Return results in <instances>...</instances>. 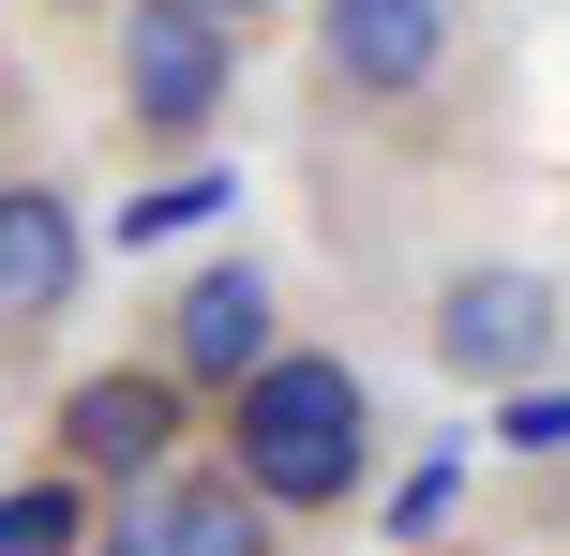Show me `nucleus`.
Listing matches in <instances>:
<instances>
[{
	"label": "nucleus",
	"instance_id": "f257e3e1",
	"mask_svg": "<svg viewBox=\"0 0 570 556\" xmlns=\"http://www.w3.org/2000/svg\"><path fill=\"white\" fill-rule=\"evenodd\" d=\"M226 467L301 527V511H345L375 481V377L331 347H271L256 377L226 391Z\"/></svg>",
	"mask_w": 570,
	"mask_h": 556
},
{
	"label": "nucleus",
	"instance_id": "f03ea898",
	"mask_svg": "<svg viewBox=\"0 0 570 556\" xmlns=\"http://www.w3.org/2000/svg\"><path fill=\"white\" fill-rule=\"evenodd\" d=\"M106 46H120V136H150V150L196 166V150L226 136V106H240V30L196 16V0H120Z\"/></svg>",
	"mask_w": 570,
	"mask_h": 556
},
{
	"label": "nucleus",
	"instance_id": "7ed1b4c3",
	"mask_svg": "<svg viewBox=\"0 0 570 556\" xmlns=\"http://www.w3.org/2000/svg\"><path fill=\"white\" fill-rule=\"evenodd\" d=\"M556 347H570V286L556 271H525V256H465L451 286H435V361H451L465 391H525V377H556Z\"/></svg>",
	"mask_w": 570,
	"mask_h": 556
},
{
	"label": "nucleus",
	"instance_id": "20e7f679",
	"mask_svg": "<svg viewBox=\"0 0 570 556\" xmlns=\"http://www.w3.org/2000/svg\"><path fill=\"white\" fill-rule=\"evenodd\" d=\"M451 46H465L451 0H315V90H331V106H361V120L435 106Z\"/></svg>",
	"mask_w": 570,
	"mask_h": 556
},
{
	"label": "nucleus",
	"instance_id": "39448f33",
	"mask_svg": "<svg viewBox=\"0 0 570 556\" xmlns=\"http://www.w3.org/2000/svg\"><path fill=\"white\" fill-rule=\"evenodd\" d=\"M180 437H196V391L166 377V361H106V377L60 391V467L90 481V497H136V481L180 467Z\"/></svg>",
	"mask_w": 570,
	"mask_h": 556
},
{
	"label": "nucleus",
	"instance_id": "423d86ee",
	"mask_svg": "<svg viewBox=\"0 0 570 556\" xmlns=\"http://www.w3.org/2000/svg\"><path fill=\"white\" fill-rule=\"evenodd\" d=\"M271 347H285L271 271H256V256H210V271H180V286H166V347H150V361H166L180 391H210V407H226Z\"/></svg>",
	"mask_w": 570,
	"mask_h": 556
},
{
	"label": "nucleus",
	"instance_id": "0eeeda50",
	"mask_svg": "<svg viewBox=\"0 0 570 556\" xmlns=\"http://www.w3.org/2000/svg\"><path fill=\"white\" fill-rule=\"evenodd\" d=\"M76 286H90L76 196H60V181H30V166H0V347H46V331L76 316Z\"/></svg>",
	"mask_w": 570,
	"mask_h": 556
},
{
	"label": "nucleus",
	"instance_id": "6e6552de",
	"mask_svg": "<svg viewBox=\"0 0 570 556\" xmlns=\"http://www.w3.org/2000/svg\"><path fill=\"white\" fill-rule=\"evenodd\" d=\"M150 497H166V556H285V511H271L256 481L226 467V451H210V467L180 451V467L150 481Z\"/></svg>",
	"mask_w": 570,
	"mask_h": 556
},
{
	"label": "nucleus",
	"instance_id": "1a4fd4ad",
	"mask_svg": "<svg viewBox=\"0 0 570 556\" xmlns=\"http://www.w3.org/2000/svg\"><path fill=\"white\" fill-rule=\"evenodd\" d=\"M90 481L76 467H30V481H0V556H90Z\"/></svg>",
	"mask_w": 570,
	"mask_h": 556
},
{
	"label": "nucleus",
	"instance_id": "9d476101",
	"mask_svg": "<svg viewBox=\"0 0 570 556\" xmlns=\"http://www.w3.org/2000/svg\"><path fill=\"white\" fill-rule=\"evenodd\" d=\"M226 196H240L226 166H166V181H150V196H120V241H180V226H210V211H226Z\"/></svg>",
	"mask_w": 570,
	"mask_h": 556
},
{
	"label": "nucleus",
	"instance_id": "9b49d317",
	"mask_svg": "<svg viewBox=\"0 0 570 556\" xmlns=\"http://www.w3.org/2000/svg\"><path fill=\"white\" fill-rule=\"evenodd\" d=\"M495 451H525V467H556V451H570V391H556V377L495 391Z\"/></svg>",
	"mask_w": 570,
	"mask_h": 556
},
{
	"label": "nucleus",
	"instance_id": "f8f14e48",
	"mask_svg": "<svg viewBox=\"0 0 570 556\" xmlns=\"http://www.w3.org/2000/svg\"><path fill=\"white\" fill-rule=\"evenodd\" d=\"M90 556H166V497H150V481L106 497V511H90Z\"/></svg>",
	"mask_w": 570,
	"mask_h": 556
},
{
	"label": "nucleus",
	"instance_id": "ddd939ff",
	"mask_svg": "<svg viewBox=\"0 0 570 556\" xmlns=\"http://www.w3.org/2000/svg\"><path fill=\"white\" fill-rule=\"evenodd\" d=\"M196 16H226V30H256V16H285V0H196Z\"/></svg>",
	"mask_w": 570,
	"mask_h": 556
}]
</instances>
